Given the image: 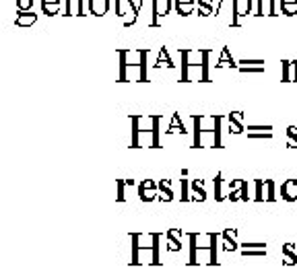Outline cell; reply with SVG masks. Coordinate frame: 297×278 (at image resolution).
Listing matches in <instances>:
<instances>
[{
	"mask_svg": "<svg viewBox=\"0 0 297 278\" xmlns=\"http://www.w3.org/2000/svg\"><path fill=\"white\" fill-rule=\"evenodd\" d=\"M17 8H19V13L33 11V0H17Z\"/></svg>",
	"mask_w": 297,
	"mask_h": 278,
	"instance_id": "8fae6325",
	"label": "cell"
},
{
	"mask_svg": "<svg viewBox=\"0 0 297 278\" xmlns=\"http://www.w3.org/2000/svg\"><path fill=\"white\" fill-rule=\"evenodd\" d=\"M62 13L64 17H83L85 8H83V0H62Z\"/></svg>",
	"mask_w": 297,
	"mask_h": 278,
	"instance_id": "3957f363",
	"label": "cell"
},
{
	"mask_svg": "<svg viewBox=\"0 0 297 278\" xmlns=\"http://www.w3.org/2000/svg\"><path fill=\"white\" fill-rule=\"evenodd\" d=\"M276 0H262V15L260 17H264V15H269V17H274L276 15Z\"/></svg>",
	"mask_w": 297,
	"mask_h": 278,
	"instance_id": "ba28073f",
	"label": "cell"
},
{
	"mask_svg": "<svg viewBox=\"0 0 297 278\" xmlns=\"http://www.w3.org/2000/svg\"><path fill=\"white\" fill-rule=\"evenodd\" d=\"M172 0H153V19H151V25L157 27L161 25V21L165 19V15H170L172 11Z\"/></svg>",
	"mask_w": 297,
	"mask_h": 278,
	"instance_id": "7a4b0ae2",
	"label": "cell"
},
{
	"mask_svg": "<svg viewBox=\"0 0 297 278\" xmlns=\"http://www.w3.org/2000/svg\"><path fill=\"white\" fill-rule=\"evenodd\" d=\"M110 6H112L110 0H89V13L95 15V17H103V15H107Z\"/></svg>",
	"mask_w": 297,
	"mask_h": 278,
	"instance_id": "277c9868",
	"label": "cell"
},
{
	"mask_svg": "<svg viewBox=\"0 0 297 278\" xmlns=\"http://www.w3.org/2000/svg\"><path fill=\"white\" fill-rule=\"evenodd\" d=\"M173 8H175L177 15L188 17V15H192V13L196 11V2H194V0H175Z\"/></svg>",
	"mask_w": 297,
	"mask_h": 278,
	"instance_id": "5b68a950",
	"label": "cell"
},
{
	"mask_svg": "<svg viewBox=\"0 0 297 278\" xmlns=\"http://www.w3.org/2000/svg\"><path fill=\"white\" fill-rule=\"evenodd\" d=\"M242 64H264V62H260V60H250V62H242ZM244 70L246 72H260L262 70V66H256V68H252V66H244Z\"/></svg>",
	"mask_w": 297,
	"mask_h": 278,
	"instance_id": "4fadbf2b",
	"label": "cell"
},
{
	"mask_svg": "<svg viewBox=\"0 0 297 278\" xmlns=\"http://www.w3.org/2000/svg\"><path fill=\"white\" fill-rule=\"evenodd\" d=\"M283 15H297V4H281Z\"/></svg>",
	"mask_w": 297,
	"mask_h": 278,
	"instance_id": "5bb4252c",
	"label": "cell"
},
{
	"mask_svg": "<svg viewBox=\"0 0 297 278\" xmlns=\"http://www.w3.org/2000/svg\"><path fill=\"white\" fill-rule=\"evenodd\" d=\"M37 21V15L35 11H27V13H19L15 19V25L17 27H31Z\"/></svg>",
	"mask_w": 297,
	"mask_h": 278,
	"instance_id": "52a82bcc",
	"label": "cell"
},
{
	"mask_svg": "<svg viewBox=\"0 0 297 278\" xmlns=\"http://www.w3.org/2000/svg\"><path fill=\"white\" fill-rule=\"evenodd\" d=\"M217 66H235V64H233V58L229 56V49H227V47H223L221 60H219V64H217Z\"/></svg>",
	"mask_w": 297,
	"mask_h": 278,
	"instance_id": "9c48e42d",
	"label": "cell"
},
{
	"mask_svg": "<svg viewBox=\"0 0 297 278\" xmlns=\"http://www.w3.org/2000/svg\"><path fill=\"white\" fill-rule=\"evenodd\" d=\"M231 6H233V17H231V25L237 27L240 25V19L248 17L254 8V0H231Z\"/></svg>",
	"mask_w": 297,
	"mask_h": 278,
	"instance_id": "6da1fadb",
	"label": "cell"
},
{
	"mask_svg": "<svg viewBox=\"0 0 297 278\" xmlns=\"http://www.w3.org/2000/svg\"><path fill=\"white\" fill-rule=\"evenodd\" d=\"M281 4H297V0H281Z\"/></svg>",
	"mask_w": 297,
	"mask_h": 278,
	"instance_id": "2e32d148",
	"label": "cell"
},
{
	"mask_svg": "<svg viewBox=\"0 0 297 278\" xmlns=\"http://www.w3.org/2000/svg\"><path fill=\"white\" fill-rule=\"evenodd\" d=\"M293 76H295V81H297V62H293Z\"/></svg>",
	"mask_w": 297,
	"mask_h": 278,
	"instance_id": "e0dca14e",
	"label": "cell"
},
{
	"mask_svg": "<svg viewBox=\"0 0 297 278\" xmlns=\"http://www.w3.org/2000/svg\"><path fill=\"white\" fill-rule=\"evenodd\" d=\"M256 15H262V0H256Z\"/></svg>",
	"mask_w": 297,
	"mask_h": 278,
	"instance_id": "9a60e30c",
	"label": "cell"
},
{
	"mask_svg": "<svg viewBox=\"0 0 297 278\" xmlns=\"http://www.w3.org/2000/svg\"><path fill=\"white\" fill-rule=\"evenodd\" d=\"M42 11L48 17L58 15L62 11V0H42Z\"/></svg>",
	"mask_w": 297,
	"mask_h": 278,
	"instance_id": "8992f818",
	"label": "cell"
},
{
	"mask_svg": "<svg viewBox=\"0 0 297 278\" xmlns=\"http://www.w3.org/2000/svg\"><path fill=\"white\" fill-rule=\"evenodd\" d=\"M157 66H173L172 60H170V54H167V49L163 47L159 52V60H157Z\"/></svg>",
	"mask_w": 297,
	"mask_h": 278,
	"instance_id": "7c38bea8",
	"label": "cell"
},
{
	"mask_svg": "<svg viewBox=\"0 0 297 278\" xmlns=\"http://www.w3.org/2000/svg\"><path fill=\"white\" fill-rule=\"evenodd\" d=\"M147 49H141V81H147Z\"/></svg>",
	"mask_w": 297,
	"mask_h": 278,
	"instance_id": "30bf717a",
	"label": "cell"
}]
</instances>
